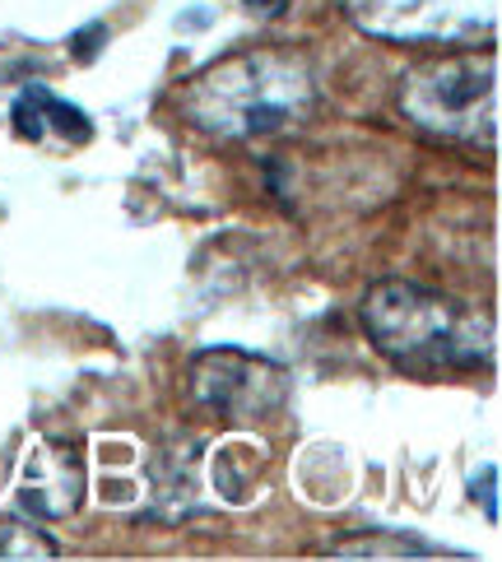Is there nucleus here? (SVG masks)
Wrapping results in <instances>:
<instances>
[{
    "instance_id": "8",
    "label": "nucleus",
    "mask_w": 502,
    "mask_h": 562,
    "mask_svg": "<svg viewBox=\"0 0 502 562\" xmlns=\"http://www.w3.org/2000/svg\"><path fill=\"white\" fill-rule=\"evenodd\" d=\"M331 558H339V562H349V558H437V549L424 544V539H405V535H354V539H339Z\"/></svg>"
},
{
    "instance_id": "1",
    "label": "nucleus",
    "mask_w": 502,
    "mask_h": 562,
    "mask_svg": "<svg viewBox=\"0 0 502 562\" xmlns=\"http://www.w3.org/2000/svg\"><path fill=\"white\" fill-rule=\"evenodd\" d=\"M316 108L312 61L293 47H252L205 66L177 89V112L214 139H260L308 122Z\"/></svg>"
},
{
    "instance_id": "4",
    "label": "nucleus",
    "mask_w": 502,
    "mask_h": 562,
    "mask_svg": "<svg viewBox=\"0 0 502 562\" xmlns=\"http://www.w3.org/2000/svg\"><path fill=\"white\" fill-rule=\"evenodd\" d=\"M345 10L381 43L466 47L498 29V0H345Z\"/></svg>"
},
{
    "instance_id": "3",
    "label": "nucleus",
    "mask_w": 502,
    "mask_h": 562,
    "mask_svg": "<svg viewBox=\"0 0 502 562\" xmlns=\"http://www.w3.org/2000/svg\"><path fill=\"white\" fill-rule=\"evenodd\" d=\"M400 116L419 131L456 139V145H493L498 139V61L493 56H451V61L414 66L400 79Z\"/></svg>"
},
{
    "instance_id": "6",
    "label": "nucleus",
    "mask_w": 502,
    "mask_h": 562,
    "mask_svg": "<svg viewBox=\"0 0 502 562\" xmlns=\"http://www.w3.org/2000/svg\"><path fill=\"white\" fill-rule=\"evenodd\" d=\"M85 502V465L70 447H37L19 484V512L24 516H70Z\"/></svg>"
},
{
    "instance_id": "10",
    "label": "nucleus",
    "mask_w": 502,
    "mask_h": 562,
    "mask_svg": "<svg viewBox=\"0 0 502 562\" xmlns=\"http://www.w3.org/2000/svg\"><path fill=\"white\" fill-rule=\"evenodd\" d=\"M243 5H247V10H256V14H266V19H270V14H279V10H285V5H289V0H243Z\"/></svg>"
},
{
    "instance_id": "9",
    "label": "nucleus",
    "mask_w": 502,
    "mask_h": 562,
    "mask_svg": "<svg viewBox=\"0 0 502 562\" xmlns=\"http://www.w3.org/2000/svg\"><path fill=\"white\" fill-rule=\"evenodd\" d=\"M0 558H62V544L47 530H37L33 520L0 516Z\"/></svg>"
},
{
    "instance_id": "5",
    "label": "nucleus",
    "mask_w": 502,
    "mask_h": 562,
    "mask_svg": "<svg viewBox=\"0 0 502 562\" xmlns=\"http://www.w3.org/2000/svg\"><path fill=\"white\" fill-rule=\"evenodd\" d=\"M191 395L219 418L237 428H252L289 405V376L270 358H256L247 349H205L191 358L187 376Z\"/></svg>"
},
{
    "instance_id": "2",
    "label": "nucleus",
    "mask_w": 502,
    "mask_h": 562,
    "mask_svg": "<svg viewBox=\"0 0 502 562\" xmlns=\"http://www.w3.org/2000/svg\"><path fill=\"white\" fill-rule=\"evenodd\" d=\"M364 330L381 358L400 368H484L493 358V330L489 321L456 307L410 279H381L364 293Z\"/></svg>"
},
{
    "instance_id": "7",
    "label": "nucleus",
    "mask_w": 502,
    "mask_h": 562,
    "mask_svg": "<svg viewBox=\"0 0 502 562\" xmlns=\"http://www.w3.org/2000/svg\"><path fill=\"white\" fill-rule=\"evenodd\" d=\"M47 131H56L66 139V145H89L93 139V122L85 112H79L75 103H66V98H56L47 89H24L14 98V135L29 139V145H43Z\"/></svg>"
}]
</instances>
